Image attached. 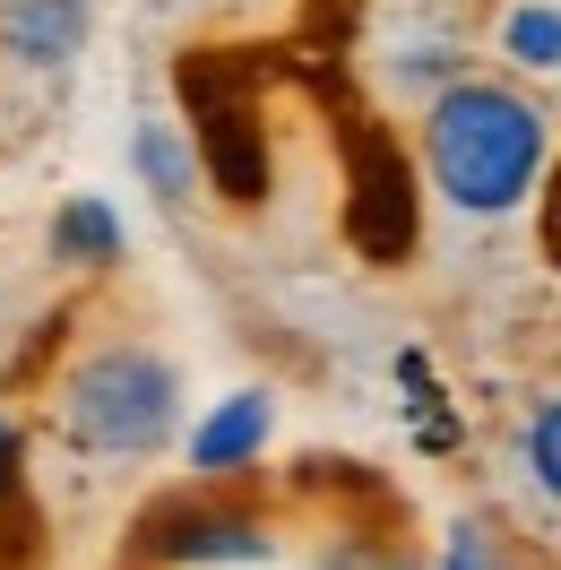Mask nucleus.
I'll use <instances>...</instances> for the list:
<instances>
[{"label":"nucleus","instance_id":"1","mask_svg":"<svg viewBox=\"0 0 561 570\" xmlns=\"http://www.w3.org/2000/svg\"><path fill=\"white\" fill-rule=\"evenodd\" d=\"M415 156H423L432 199L450 216L501 225V216H526L544 199L553 156H561V121L526 78L466 70L457 87H441V96L415 112Z\"/></svg>","mask_w":561,"mask_h":570},{"label":"nucleus","instance_id":"2","mask_svg":"<svg viewBox=\"0 0 561 570\" xmlns=\"http://www.w3.org/2000/svg\"><path fill=\"white\" fill-rule=\"evenodd\" d=\"M181 415H190V390H181V363L147 337H96L61 363L52 381V424L78 459L105 466H139L156 459L165 441H181Z\"/></svg>","mask_w":561,"mask_h":570},{"label":"nucleus","instance_id":"3","mask_svg":"<svg viewBox=\"0 0 561 570\" xmlns=\"http://www.w3.org/2000/svg\"><path fill=\"white\" fill-rule=\"evenodd\" d=\"M147 553L165 570H250L277 553V528L259 510H225V501H181L147 528Z\"/></svg>","mask_w":561,"mask_h":570},{"label":"nucleus","instance_id":"4","mask_svg":"<svg viewBox=\"0 0 561 570\" xmlns=\"http://www.w3.org/2000/svg\"><path fill=\"white\" fill-rule=\"evenodd\" d=\"M96 36V0H0V61L61 78Z\"/></svg>","mask_w":561,"mask_h":570},{"label":"nucleus","instance_id":"5","mask_svg":"<svg viewBox=\"0 0 561 570\" xmlns=\"http://www.w3.org/2000/svg\"><path fill=\"white\" fill-rule=\"evenodd\" d=\"M268 441H277V397L268 390H234V397H216L208 415L181 432V459H190V475H243V466L268 459Z\"/></svg>","mask_w":561,"mask_h":570},{"label":"nucleus","instance_id":"6","mask_svg":"<svg viewBox=\"0 0 561 570\" xmlns=\"http://www.w3.org/2000/svg\"><path fill=\"white\" fill-rule=\"evenodd\" d=\"M43 250L70 277H105V268H121V250H130V225H121V208H112L105 190H70L52 208V225H43Z\"/></svg>","mask_w":561,"mask_h":570},{"label":"nucleus","instance_id":"7","mask_svg":"<svg viewBox=\"0 0 561 570\" xmlns=\"http://www.w3.org/2000/svg\"><path fill=\"white\" fill-rule=\"evenodd\" d=\"M130 174H139V190L156 199V208H190L199 199V147H190V130L181 121H165V112H147L139 130H130Z\"/></svg>","mask_w":561,"mask_h":570},{"label":"nucleus","instance_id":"8","mask_svg":"<svg viewBox=\"0 0 561 570\" xmlns=\"http://www.w3.org/2000/svg\"><path fill=\"white\" fill-rule=\"evenodd\" d=\"M492 52H501V70L526 78V87L561 78V0H510V9L492 18Z\"/></svg>","mask_w":561,"mask_h":570},{"label":"nucleus","instance_id":"9","mask_svg":"<svg viewBox=\"0 0 561 570\" xmlns=\"http://www.w3.org/2000/svg\"><path fill=\"white\" fill-rule=\"evenodd\" d=\"M510 466H519L526 501H544V510L561 519V390H544L519 415V432H510Z\"/></svg>","mask_w":561,"mask_h":570},{"label":"nucleus","instance_id":"10","mask_svg":"<svg viewBox=\"0 0 561 570\" xmlns=\"http://www.w3.org/2000/svg\"><path fill=\"white\" fill-rule=\"evenodd\" d=\"M432 570H519V562H510V544H501V528H492V519H450V535H441Z\"/></svg>","mask_w":561,"mask_h":570},{"label":"nucleus","instance_id":"11","mask_svg":"<svg viewBox=\"0 0 561 570\" xmlns=\"http://www.w3.org/2000/svg\"><path fill=\"white\" fill-rule=\"evenodd\" d=\"M312 570H415L397 544H372V535H346V544H319Z\"/></svg>","mask_w":561,"mask_h":570},{"label":"nucleus","instance_id":"12","mask_svg":"<svg viewBox=\"0 0 561 570\" xmlns=\"http://www.w3.org/2000/svg\"><path fill=\"white\" fill-rule=\"evenodd\" d=\"M544 250H553V268H561V156H553V181H544Z\"/></svg>","mask_w":561,"mask_h":570},{"label":"nucleus","instance_id":"13","mask_svg":"<svg viewBox=\"0 0 561 570\" xmlns=\"http://www.w3.org/2000/svg\"><path fill=\"white\" fill-rule=\"evenodd\" d=\"M9 475H18V415L0 406V484H9Z\"/></svg>","mask_w":561,"mask_h":570},{"label":"nucleus","instance_id":"14","mask_svg":"<svg viewBox=\"0 0 561 570\" xmlns=\"http://www.w3.org/2000/svg\"><path fill=\"white\" fill-rule=\"evenodd\" d=\"M0 346H9V328H0Z\"/></svg>","mask_w":561,"mask_h":570}]
</instances>
